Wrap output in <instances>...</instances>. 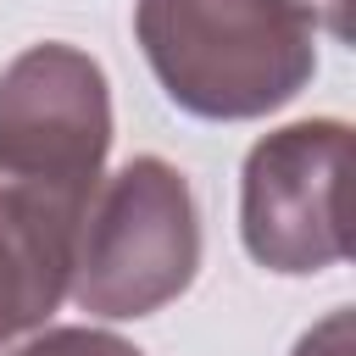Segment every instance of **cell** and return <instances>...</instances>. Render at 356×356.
Returning a JSON list of instances; mask_svg holds the SVG:
<instances>
[{"instance_id": "obj_1", "label": "cell", "mask_w": 356, "mask_h": 356, "mask_svg": "<svg viewBox=\"0 0 356 356\" xmlns=\"http://www.w3.org/2000/svg\"><path fill=\"white\" fill-rule=\"evenodd\" d=\"M134 33L167 100L211 122L267 117L317 72V17L300 0H139Z\"/></svg>"}, {"instance_id": "obj_2", "label": "cell", "mask_w": 356, "mask_h": 356, "mask_svg": "<svg viewBox=\"0 0 356 356\" xmlns=\"http://www.w3.org/2000/svg\"><path fill=\"white\" fill-rule=\"evenodd\" d=\"M195 267L200 217L184 172L161 156H134L83 200L67 295L89 317H145L178 300Z\"/></svg>"}, {"instance_id": "obj_3", "label": "cell", "mask_w": 356, "mask_h": 356, "mask_svg": "<svg viewBox=\"0 0 356 356\" xmlns=\"http://www.w3.org/2000/svg\"><path fill=\"white\" fill-rule=\"evenodd\" d=\"M350 128L334 117L289 122L245 156L239 234L273 273H323L350 250Z\"/></svg>"}, {"instance_id": "obj_4", "label": "cell", "mask_w": 356, "mask_h": 356, "mask_svg": "<svg viewBox=\"0 0 356 356\" xmlns=\"http://www.w3.org/2000/svg\"><path fill=\"white\" fill-rule=\"evenodd\" d=\"M111 145L106 72L72 44H28L0 72V172L83 206Z\"/></svg>"}, {"instance_id": "obj_5", "label": "cell", "mask_w": 356, "mask_h": 356, "mask_svg": "<svg viewBox=\"0 0 356 356\" xmlns=\"http://www.w3.org/2000/svg\"><path fill=\"white\" fill-rule=\"evenodd\" d=\"M83 206L0 172V339L44 323L72 284Z\"/></svg>"}, {"instance_id": "obj_6", "label": "cell", "mask_w": 356, "mask_h": 356, "mask_svg": "<svg viewBox=\"0 0 356 356\" xmlns=\"http://www.w3.org/2000/svg\"><path fill=\"white\" fill-rule=\"evenodd\" d=\"M6 356H145V350H134L128 339L100 334V328H44L39 339H28Z\"/></svg>"}, {"instance_id": "obj_7", "label": "cell", "mask_w": 356, "mask_h": 356, "mask_svg": "<svg viewBox=\"0 0 356 356\" xmlns=\"http://www.w3.org/2000/svg\"><path fill=\"white\" fill-rule=\"evenodd\" d=\"M295 356H350V312H345V306L328 312V317L295 345Z\"/></svg>"}, {"instance_id": "obj_8", "label": "cell", "mask_w": 356, "mask_h": 356, "mask_svg": "<svg viewBox=\"0 0 356 356\" xmlns=\"http://www.w3.org/2000/svg\"><path fill=\"white\" fill-rule=\"evenodd\" d=\"M312 17H323V28L334 33V39H345L350 33V0H300Z\"/></svg>"}]
</instances>
